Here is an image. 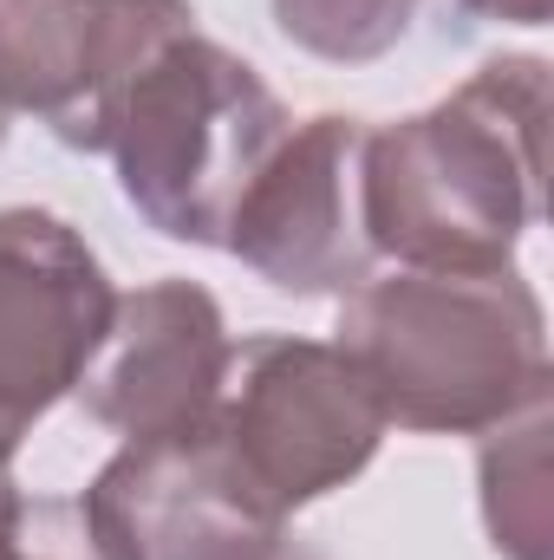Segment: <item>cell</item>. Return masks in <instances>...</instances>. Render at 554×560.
<instances>
[{
	"instance_id": "cell-1",
	"label": "cell",
	"mask_w": 554,
	"mask_h": 560,
	"mask_svg": "<svg viewBox=\"0 0 554 560\" xmlns=\"http://www.w3.org/2000/svg\"><path fill=\"white\" fill-rule=\"evenodd\" d=\"M549 66H476L443 105L359 143V235L417 275H503L542 222Z\"/></svg>"
},
{
	"instance_id": "cell-2",
	"label": "cell",
	"mask_w": 554,
	"mask_h": 560,
	"mask_svg": "<svg viewBox=\"0 0 554 560\" xmlns=\"http://www.w3.org/2000/svg\"><path fill=\"white\" fill-rule=\"evenodd\" d=\"M333 346L399 430L476 436L549 405V313L516 268L359 280Z\"/></svg>"
},
{
	"instance_id": "cell-3",
	"label": "cell",
	"mask_w": 554,
	"mask_h": 560,
	"mask_svg": "<svg viewBox=\"0 0 554 560\" xmlns=\"http://www.w3.org/2000/svg\"><path fill=\"white\" fill-rule=\"evenodd\" d=\"M287 125L293 118L262 72L189 26L131 79L105 150L125 202L157 235L222 248L242 189L275 156Z\"/></svg>"
},
{
	"instance_id": "cell-4",
	"label": "cell",
	"mask_w": 554,
	"mask_h": 560,
	"mask_svg": "<svg viewBox=\"0 0 554 560\" xmlns=\"http://www.w3.org/2000/svg\"><path fill=\"white\" fill-rule=\"evenodd\" d=\"M216 430L280 515L346 489L385 443V411L339 346L249 339L229 365Z\"/></svg>"
},
{
	"instance_id": "cell-5",
	"label": "cell",
	"mask_w": 554,
	"mask_h": 560,
	"mask_svg": "<svg viewBox=\"0 0 554 560\" xmlns=\"http://www.w3.org/2000/svg\"><path fill=\"white\" fill-rule=\"evenodd\" d=\"M118 313V287L53 209H0V476L26 430L79 392Z\"/></svg>"
},
{
	"instance_id": "cell-6",
	"label": "cell",
	"mask_w": 554,
	"mask_h": 560,
	"mask_svg": "<svg viewBox=\"0 0 554 560\" xmlns=\"http://www.w3.org/2000/svg\"><path fill=\"white\" fill-rule=\"evenodd\" d=\"M189 26V0H0V112L105 150L131 79Z\"/></svg>"
},
{
	"instance_id": "cell-7",
	"label": "cell",
	"mask_w": 554,
	"mask_h": 560,
	"mask_svg": "<svg viewBox=\"0 0 554 560\" xmlns=\"http://www.w3.org/2000/svg\"><path fill=\"white\" fill-rule=\"evenodd\" d=\"M85 509L125 560H262L287 535V515L249 482L216 418L125 436L85 489Z\"/></svg>"
},
{
	"instance_id": "cell-8",
	"label": "cell",
	"mask_w": 554,
	"mask_h": 560,
	"mask_svg": "<svg viewBox=\"0 0 554 560\" xmlns=\"http://www.w3.org/2000/svg\"><path fill=\"white\" fill-rule=\"evenodd\" d=\"M359 118L287 125L275 156L242 189L222 248L242 255L280 293H353L372 280V248L359 235Z\"/></svg>"
},
{
	"instance_id": "cell-9",
	"label": "cell",
	"mask_w": 554,
	"mask_h": 560,
	"mask_svg": "<svg viewBox=\"0 0 554 560\" xmlns=\"http://www.w3.org/2000/svg\"><path fill=\"white\" fill-rule=\"evenodd\" d=\"M229 326L196 280H150L118 293L112 332L79 378L85 418L125 436H170L216 418L229 392Z\"/></svg>"
},
{
	"instance_id": "cell-10",
	"label": "cell",
	"mask_w": 554,
	"mask_h": 560,
	"mask_svg": "<svg viewBox=\"0 0 554 560\" xmlns=\"http://www.w3.org/2000/svg\"><path fill=\"white\" fill-rule=\"evenodd\" d=\"M483 515L496 555L549 560V405L503 423L483 450Z\"/></svg>"
},
{
	"instance_id": "cell-11",
	"label": "cell",
	"mask_w": 554,
	"mask_h": 560,
	"mask_svg": "<svg viewBox=\"0 0 554 560\" xmlns=\"http://www.w3.org/2000/svg\"><path fill=\"white\" fill-rule=\"evenodd\" d=\"M280 33L333 66H366L392 52L417 20V0H275Z\"/></svg>"
},
{
	"instance_id": "cell-12",
	"label": "cell",
	"mask_w": 554,
	"mask_h": 560,
	"mask_svg": "<svg viewBox=\"0 0 554 560\" xmlns=\"http://www.w3.org/2000/svg\"><path fill=\"white\" fill-rule=\"evenodd\" d=\"M0 560H125L85 495H26L0 476Z\"/></svg>"
},
{
	"instance_id": "cell-13",
	"label": "cell",
	"mask_w": 554,
	"mask_h": 560,
	"mask_svg": "<svg viewBox=\"0 0 554 560\" xmlns=\"http://www.w3.org/2000/svg\"><path fill=\"white\" fill-rule=\"evenodd\" d=\"M470 13H489V20H516V26H542L549 20V0H463Z\"/></svg>"
},
{
	"instance_id": "cell-14",
	"label": "cell",
	"mask_w": 554,
	"mask_h": 560,
	"mask_svg": "<svg viewBox=\"0 0 554 560\" xmlns=\"http://www.w3.org/2000/svg\"><path fill=\"white\" fill-rule=\"evenodd\" d=\"M262 560H326V555H320V548H307V541H287V535H280Z\"/></svg>"
},
{
	"instance_id": "cell-15",
	"label": "cell",
	"mask_w": 554,
	"mask_h": 560,
	"mask_svg": "<svg viewBox=\"0 0 554 560\" xmlns=\"http://www.w3.org/2000/svg\"><path fill=\"white\" fill-rule=\"evenodd\" d=\"M0 143H7V112H0Z\"/></svg>"
}]
</instances>
